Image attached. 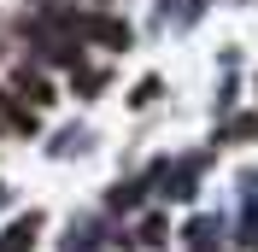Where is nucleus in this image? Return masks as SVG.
Segmentation results:
<instances>
[{
	"mask_svg": "<svg viewBox=\"0 0 258 252\" xmlns=\"http://www.w3.org/2000/svg\"><path fill=\"white\" fill-rule=\"evenodd\" d=\"M59 24H71L77 35H94L106 47H129V24H117V18H77V12H64Z\"/></svg>",
	"mask_w": 258,
	"mask_h": 252,
	"instance_id": "obj_1",
	"label": "nucleus"
},
{
	"mask_svg": "<svg viewBox=\"0 0 258 252\" xmlns=\"http://www.w3.org/2000/svg\"><path fill=\"white\" fill-rule=\"evenodd\" d=\"M0 123L18 135H35V106H24L18 94H0Z\"/></svg>",
	"mask_w": 258,
	"mask_h": 252,
	"instance_id": "obj_2",
	"label": "nucleus"
},
{
	"mask_svg": "<svg viewBox=\"0 0 258 252\" xmlns=\"http://www.w3.org/2000/svg\"><path fill=\"white\" fill-rule=\"evenodd\" d=\"M18 94H24V106H53V88H47V77H30V71H18Z\"/></svg>",
	"mask_w": 258,
	"mask_h": 252,
	"instance_id": "obj_3",
	"label": "nucleus"
},
{
	"mask_svg": "<svg viewBox=\"0 0 258 252\" xmlns=\"http://www.w3.org/2000/svg\"><path fill=\"white\" fill-rule=\"evenodd\" d=\"M35 229H41V217H35V211H30V217H18L12 229H6V240H0V252H24V246L35 240Z\"/></svg>",
	"mask_w": 258,
	"mask_h": 252,
	"instance_id": "obj_4",
	"label": "nucleus"
},
{
	"mask_svg": "<svg viewBox=\"0 0 258 252\" xmlns=\"http://www.w3.org/2000/svg\"><path fill=\"white\" fill-rule=\"evenodd\" d=\"M258 135V117H235V123H229V141H252Z\"/></svg>",
	"mask_w": 258,
	"mask_h": 252,
	"instance_id": "obj_5",
	"label": "nucleus"
},
{
	"mask_svg": "<svg viewBox=\"0 0 258 252\" xmlns=\"http://www.w3.org/2000/svg\"><path fill=\"white\" fill-rule=\"evenodd\" d=\"M153 100H159V77H147L141 88H135V106H153Z\"/></svg>",
	"mask_w": 258,
	"mask_h": 252,
	"instance_id": "obj_6",
	"label": "nucleus"
},
{
	"mask_svg": "<svg viewBox=\"0 0 258 252\" xmlns=\"http://www.w3.org/2000/svg\"><path fill=\"white\" fill-rule=\"evenodd\" d=\"M77 88H82V94H94V88H106V77H100V71H82V77H77Z\"/></svg>",
	"mask_w": 258,
	"mask_h": 252,
	"instance_id": "obj_7",
	"label": "nucleus"
},
{
	"mask_svg": "<svg viewBox=\"0 0 258 252\" xmlns=\"http://www.w3.org/2000/svg\"><path fill=\"white\" fill-rule=\"evenodd\" d=\"M0 129H6V123H0Z\"/></svg>",
	"mask_w": 258,
	"mask_h": 252,
	"instance_id": "obj_8",
	"label": "nucleus"
}]
</instances>
